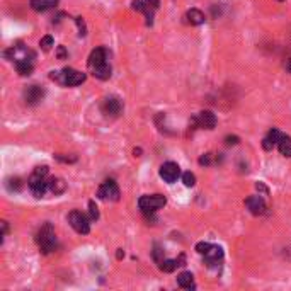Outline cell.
Masks as SVG:
<instances>
[{
	"label": "cell",
	"instance_id": "obj_29",
	"mask_svg": "<svg viewBox=\"0 0 291 291\" xmlns=\"http://www.w3.org/2000/svg\"><path fill=\"white\" fill-rule=\"evenodd\" d=\"M162 249L158 247V245H155V251H153V259H155V261L158 262V264H160V262L163 261V257H162Z\"/></svg>",
	"mask_w": 291,
	"mask_h": 291
},
{
	"label": "cell",
	"instance_id": "obj_27",
	"mask_svg": "<svg viewBox=\"0 0 291 291\" xmlns=\"http://www.w3.org/2000/svg\"><path fill=\"white\" fill-rule=\"evenodd\" d=\"M75 22H77V26H79L80 36H85V34H87V27H85V22H84V19H82V17H77Z\"/></svg>",
	"mask_w": 291,
	"mask_h": 291
},
{
	"label": "cell",
	"instance_id": "obj_4",
	"mask_svg": "<svg viewBox=\"0 0 291 291\" xmlns=\"http://www.w3.org/2000/svg\"><path fill=\"white\" fill-rule=\"evenodd\" d=\"M68 221H70L72 228H74L77 234L87 235L90 231V220L79 210H74L68 215Z\"/></svg>",
	"mask_w": 291,
	"mask_h": 291
},
{
	"label": "cell",
	"instance_id": "obj_33",
	"mask_svg": "<svg viewBox=\"0 0 291 291\" xmlns=\"http://www.w3.org/2000/svg\"><path fill=\"white\" fill-rule=\"evenodd\" d=\"M145 2H147L148 6H152L153 9H158V6H160V2H158V0H145Z\"/></svg>",
	"mask_w": 291,
	"mask_h": 291
},
{
	"label": "cell",
	"instance_id": "obj_7",
	"mask_svg": "<svg viewBox=\"0 0 291 291\" xmlns=\"http://www.w3.org/2000/svg\"><path fill=\"white\" fill-rule=\"evenodd\" d=\"M29 189L31 193L34 194L36 198H43L46 194V191H49L48 188V183L44 181L43 176H38V174H33L29 179Z\"/></svg>",
	"mask_w": 291,
	"mask_h": 291
},
{
	"label": "cell",
	"instance_id": "obj_5",
	"mask_svg": "<svg viewBox=\"0 0 291 291\" xmlns=\"http://www.w3.org/2000/svg\"><path fill=\"white\" fill-rule=\"evenodd\" d=\"M160 177L165 183L174 184L177 179L181 177V167L176 162H165L160 167Z\"/></svg>",
	"mask_w": 291,
	"mask_h": 291
},
{
	"label": "cell",
	"instance_id": "obj_10",
	"mask_svg": "<svg viewBox=\"0 0 291 291\" xmlns=\"http://www.w3.org/2000/svg\"><path fill=\"white\" fill-rule=\"evenodd\" d=\"M107 63V51L104 48H95L89 56V67L92 68H97L101 65H106Z\"/></svg>",
	"mask_w": 291,
	"mask_h": 291
},
{
	"label": "cell",
	"instance_id": "obj_34",
	"mask_svg": "<svg viewBox=\"0 0 291 291\" xmlns=\"http://www.w3.org/2000/svg\"><path fill=\"white\" fill-rule=\"evenodd\" d=\"M257 189H259V191H262V193H266V194H267V188H266L264 184H261V183H259V184H257Z\"/></svg>",
	"mask_w": 291,
	"mask_h": 291
},
{
	"label": "cell",
	"instance_id": "obj_3",
	"mask_svg": "<svg viewBox=\"0 0 291 291\" xmlns=\"http://www.w3.org/2000/svg\"><path fill=\"white\" fill-rule=\"evenodd\" d=\"M165 203L167 199L162 194H150V196H142L138 199V206L143 213H155L165 206Z\"/></svg>",
	"mask_w": 291,
	"mask_h": 291
},
{
	"label": "cell",
	"instance_id": "obj_28",
	"mask_svg": "<svg viewBox=\"0 0 291 291\" xmlns=\"http://www.w3.org/2000/svg\"><path fill=\"white\" fill-rule=\"evenodd\" d=\"M14 184H9V189L11 191H21V188H22V183H21V179L19 177H14Z\"/></svg>",
	"mask_w": 291,
	"mask_h": 291
},
{
	"label": "cell",
	"instance_id": "obj_26",
	"mask_svg": "<svg viewBox=\"0 0 291 291\" xmlns=\"http://www.w3.org/2000/svg\"><path fill=\"white\" fill-rule=\"evenodd\" d=\"M210 249H211V244H208V242H199V244L196 245V251H198L199 254H203V256H204V254H206L208 251H210Z\"/></svg>",
	"mask_w": 291,
	"mask_h": 291
},
{
	"label": "cell",
	"instance_id": "obj_14",
	"mask_svg": "<svg viewBox=\"0 0 291 291\" xmlns=\"http://www.w3.org/2000/svg\"><path fill=\"white\" fill-rule=\"evenodd\" d=\"M281 136H283V135L279 133V130L272 128L269 133H267L266 138L262 140V147H264V150H272V147H274L276 143H279Z\"/></svg>",
	"mask_w": 291,
	"mask_h": 291
},
{
	"label": "cell",
	"instance_id": "obj_22",
	"mask_svg": "<svg viewBox=\"0 0 291 291\" xmlns=\"http://www.w3.org/2000/svg\"><path fill=\"white\" fill-rule=\"evenodd\" d=\"M158 266H160V269L163 272H172L177 266H179V262H177V259H163Z\"/></svg>",
	"mask_w": 291,
	"mask_h": 291
},
{
	"label": "cell",
	"instance_id": "obj_35",
	"mask_svg": "<svg viewBox=\"0 0 291 291\" xmlns=\"http://www.w3.org/2000/svg\"><path fill=\"white\" fill-rule=\"evenodd\" d=\"M58 56H60V58H63V56H65V48H63V46H60V48H58Z\"/></svg>",
	"mask_w": 291,
	"mask_h": 291
},
{
	"label": "cell",
	"instance_id": "obj_9",
	"mask_svg": "<svg viewBox=\"0 0 291 291\" xmlns=\"http://www.w3.org/2000/svg\"><path fill=\"white\" fill-rule=\"evenodd\" d=\"M193 121L201 126V128H206V130H213L216 126V116L213 114L211 111H201Z\"/></svg>",
	"mask_w": 291,
	"mask_h": 291
},
{
	"label": "cell",
	"instance_id": "obj_23",
	"mask_svg": "<svg viewBox=\"0 0 291 291\" xmlns=\"http://www.w3.org/2000/svg\"><path fill=\"white\" fill-rule=\"evenodd\" d=\"M183 183H184V186H188V188H193V186L196 184V176H194L193 172H184Z\"/></svg>",
	"mask_w": 291,
	"mask_h": 291
},
{
	"label": "cell",
	"instance_id": "obj_20",
	"mask_svg": "<svg viewBox=\"0 0 291 291\" xmlns=\"http://www.w3.org/2000/svg\"><path fill=\"white\" fill-rule=\"evenodd\" d=\"M278 148H279V152H281V155H284V157H291V138L288 135H283L281 136V140H279V143H278Z\"/></svg>",
	"mask_w": 291,
	"mask_h": 291
},
{
	"label": "cell",
	"instance_id": "obj_17",
	"mask_svg": "<svg viewBox=\"0 0 291 291\" xmlns=\"http://www.w3.org/2000/svg\"><path fill=\"white\" fill-rule=\"evenodd\" d=\"M186 22L191 26H201L204 22V14L201 11H198V9H191L186 14Z\"/></svg>",
	"mask_w": 291,
	"mask_h": 291
},
{
	"label": "cell",
	"instance_id": "obj_25",
	"mask_svg": "<svg viewBox=\"0 0 291 291\" xmlns=\"http://www.w3.org/2000/svg\"><path fill=\"white\" fill-rule=\"evenodd\" d=\"M89 215H90V220H97L99 218V210L94 201H89Z\"/></svg>",
	"mask_w": 291,
	"mask_h": 291
},
{
	"label": "cell",
	"instance_id": "obj_2",
	"mask_svg": "<svg viewBox=\"0 0 291 291\" xmlns=\"http://www.w3.org/2000/svg\"><path fill=\"white\" fill-rule=\"evenodd\" d=\"M36 242H38L41 252H43V254L53 252L54 249H56V237H54L53 226L49 225V223L41 226L39 231H38V235H36Z\"/></svg>",
	"mask_w": 291,
	"mask_h": 291
},
{
	"label": "cell",
	"instance_id": "obj_1",
	"mask_svg": "<svg viewBox=\"0 0 291 291\" xmlns=\"http://www.w3.org/2000/svg\"><path fill=\"white\" fill-rule=\"evenodd\" d=\"M51 79L67 87H75L85 82V74L74 70V68H63L62 72H51Z\"/></svg>",
	"mask_w": 291,
	"mask_h": 291
},
{
	"label": "cell",
	"instance_id": "obj_6",
	"mask_svg": "<svg viewBox=\"0 0 291 291\" xmlns=\"http://www.w3.org/2000/svg\"><path fill=\"white\" fill-rule=\"evenodd\" d=\"M97 196L101 199H109V201H118L120 199V188L114 181H106L97 191Z\"/></svg>",
	"mask_w": 291,
	"mask_h": 291
},
{
	"label": "cell",
	"instance_id": "obj_12",
	"mask_svg": "<svg viewBox=\"0 0 291 291\" xmlns=\"http://www.w3.org/2000/svg\"><path fill=\"white\" fill-rule=\"evenodd\" d=\"M44 97V90L39 87V85H29L24 90V99L27 104H38L39 101H43Z\"/></svg>",
	"mask_w": 291,
	"mask_h": 291
},
{
	"label": "cell",
	"instance_id": "obj_31",
	"mask_svg": "<svg viewBox=\"0 0 291 291\" xmlns=\"http://www.w3.org/2000/svg\"><path fill=\"white\" fill-rule=\"evenodd\" d=\"M34 174H38V176H46L48 174V167L46 165H41V167H36V170H34Z\"/></svg>",
	"mask_w": 291,
	"mask_h": 291
},
{
	"label": "cell",
	"instance_id": "obj_8",
	"mask_svg": "<svg viewBox=\"0 0 291 291\" xmlns=\"http://www.w3.org/2000/svg\"><path fill=\"white\" fill-rule=\"evenodd\" d=\"M123 104L118 97H107L102 101V112L107 116H120Z\"/></svg>",
	"mask_w": 291,
	"mask_h": 291
},
{
	"label": "cell",
	"instance_id": "obj_19",
	"mask_svg": "<svg viewBox=\"0 0 291 291\" xmlns=\"http://www.w3.org/2000/svg\"><path fill=\"white\" fill-rule=\"evenodd\" d=\"M48 188L53 194H62L63 191L67 189V184H65V181L60 179V177H53V179L48 183Z\"/></svg>",
	"mask_w": 291,
	"mask_h": 291
},
{
	"label": "cell",
	"instance_id": "obj_18",
	"mask_svg": "<svg viewBox=\"0 0 291 291\" xmlns=\"http://www.w3.org/2000/svg\"><path fill=\"white\" fill-rule=\"evenodd\" d=\"M56 4L58 0H31V7H33L36 12L49 11V9L56 7Z\"/></svg>",
	"mask_w": 291,
	"mask_h": 291
},
{
	"label": "cell",
	"instance_id": "obj_30",
	"mask_svg": "<svg viewBox=\"0 0 291 291\" xmlns=\"http://www.w3.org/2000/svg\"><path fill=\"white\" fill-rule=\"evenodd\" d=\"M211 158H213V153H206V155H204V157L199 158V163H201V165H210V163H211Z\"/></svg>",
	"mask_w": 291,
	"mask_h": 291
},
{
	"label": "cell",
	"instance_id": "obj_21",
	"mask_svg": "<svg viewBox=\"0 0 291 291\" xmlns=\"http://www.w3.org/2000/svg\"><path fill=\"white\" fill-rule=\"evenodd\" d=\"M92 72H94V77H97V79H101V80H107L109 77H111V67H109V63L94 68Z\"/></svg>",
	"mask_w": 291,
	"mask_h": 291
},
{
	"label": "cell",
	"instance_id": "obj_13",
	"mask_svg": "<svg viewBox=\"0 0 291 291\" xmlns=\"http://www.w3.org/2000/svg\"><path fill=\"white\" fill-rule=\"evenodd\" d=\"M223 259V249L218 247V245H211V249L204 254V261H206L208 266H215Z\"/></svg>",
	"mask_w": 291,
	"mask_h": 291
},
{
	"label": "cell",
	"instance_id": "obj_11",
	"mask_svg": "<svg viewBox=\"0 0 291 291\" xmlns=\"http://www.w3.org/2000/svg\"><path fill=\"white\" fill-rule=\"evenodd\" d=\"M245 204H247L249 211L252 213V215H264L266 213V203L264 199H262L261 196H251L247 198V201H245Z\"/></svg>",
	"mask_w": 291,
	"mask_h": 291
},
{
	"label": "cell",
	"instance_id": "obj_15",
	"mask_svg": "<svg viewBox=\"0 0 291 291\" xmlns=\"http://www.w3.org/2000/svg\"><path fill=\"white\" fill-rule=\"evenodd\" d=\"M16 70L19 75H31L34 70V65H33V60L29 58H21V60L16 62Z\"/></svg>",
	"mask_w": 291,
	"mask_h": 291
},
{
	"label": "cell",
	"instance_id": "obj_32",
	"mask_svg": "<svg viewBox=\"0 0 291 291\" xmlns=\"http://www.w3.org/2000/svg\"><path fill=\"white\" fill-rule=\"evenodd\" d=\"M239 138L237 136H226V145H237Z\"/></svg>",
	"mask_w": 291,
	"mask_h": 291
},
{
	"label": "cell",
	"instance_id": "obj_16",
	"mask_svg": "<svg viewBox=\"0 0 291 291\" xmlns=\"http://www.w3.org/2000/svg\"><path fill=\"white\" fill-rule=\"evenodd\" d=\"M177 284H179L181 288H184V289H194V288H196V284H194V276L188 271L181 272V274L177 276Z\"/></svg>",
	"mask_w": 291,
	"mask_h": 291
},
{
	"label": "cell",
	"instance_id": "obj_24",
	"mask_svg": "<svg viewBox=\"0 0 291 291\" xmlns=\"http://www.w3.org/2000/svg\"><path fill=\"white\" fill-rule=\"evenodd\" d=\"M53 44H54V41H53L51 36H44V38H41V41H39V46L43 48L44 51H49Z\"/></svg>",
	"mask_w": 291,
	"mask_h": 291
},
{
	"label": "cell",
	"instance_id": "obj_36",
	"mask_svg": "<svg viewBox=\"0 0 291 291\" xmlns=\"http://www.w3.org/2000/svg\"><path fill=\"white\" fill-rule=\"evenodd\" d=\"M286 68H288V72H289V74H291V58H289V60H288V62H286Z\"/></svg>",
	"mask_w": 291,
	"mask_h": 291
}]
</instances>
